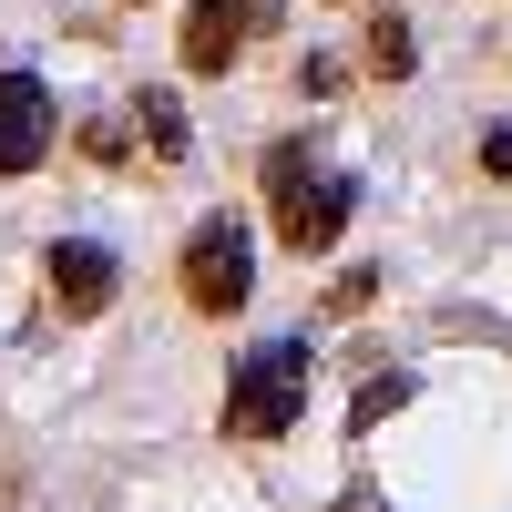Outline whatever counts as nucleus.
I'll use <instances>...</instances> for the list:
<instances>
[{
    "instance_id": "obj_1",
    "label": "nucleus",
    "mask_w": 512,
    "mask_h": 512,
    "mask_svg": "<svg viewBox=\"0 0 512 512\" xmlns=\"http://www.w3.org/2000/svg\"><path fill=\"white\" fill-rule=\"evenodd\" d=\"M308 379H318V349L308 338H256L226 379V441H287L297 420H308Z\"/></svg>"
},
{
    "instance_id": "obj_2",
    "label": "nucleus",
    "mask_w": 512,
    "mask_h": 512,
    "mask_svg": "<svg viewBox=\"0 0 512 512\" xmlns=\"http://www.w3.org/2000/svg\"><path fill=\"white\" fill-rule=\"evenodd\" d=\"M267 216H277V246L287 256H328L338 236H349V216H359V185L349 175H318L297 144H277L267 154Z\"/></svg>"
},
{
    "instance_id": "obj_3",
    "label": "nucleus",
    "mask_w": 512,
    "mask_h": 512,
    "mask_svg": "<svg viewBox=\"0 0 512 512\" xmlns=\"http://www.w3.org/2000/svg\"><path fill=\"white\" fill-rule=\"evenodd\" d=\"M175 287H185L195 318H236L246 297H256V236H246L236 216H205V226L185 236V256H175Z\"/></svg>"
},
{
    "instance_id": "obj_4",
    "label": "nucleus",
    "mask_w": 512,
    "mask_h": 512,
    "mask_svg": "<svg viewBox=\"0 0 512 512\" xmlns=\"http://www.w3.org/2000/svg\"><path fill=\"white\" fill-rule=\"evenodd\" d=\"M41 287H52V318L82 328V318H103V308H113L123 256H113L103 236H52V256H41Z\"/></svg>"
},
{
    "instance_id": "obj_5",
    "label": "nucleus",
    "mask_w": 512,
    "mask_h": 512,
    "mask_svg": "<svg viewBox=\"0 0 512 512\" xmlns=\"http://www.w3.org/2000/svg\"><path fill=\"white\" fill-rule=\"evenodd\" d=\"M256 31H277V0H185V72H236Z\"/></svg>"
},
{
    "instance_id": "obj_6",
    "label": "nucleus",
    "mask_w": 512,
    "mask_h": 512,
    "mask_svg": "<svg viewBox=\"0 0 512 512\" xmlns=\"http://www.w3.org/2000/svg\"><path fill=\"white\" fill-rule=\"evenodd\" d=\"M52 134H62V113L41 93V72H0V185L31 175V164L52 154Z\"/></svg>"
},
{
    "instance_id": "obj_7",
    "label": "nucleus",
    "mask_w": 512,
    "mask_h": 512,
    "mask_svg": "<svg viewBox=\"0 0 512 512\" xmlns=\"http://www.w3.org/2000/svg\"><path fill=\"white\" fill-rule=\"evenodd\" d=\"M123 113H134V134H144L154 164H185V103L175 93H144V103H123Z\"/></svg>"
},
{
    "instance_id": "obj_8",
    "label": "nucleus",
    "mask_w": 512,
    "mask_h": 512,
    "mask_svg": "<svg viewBox=\"0 0 512 512\" xmlns=\"http://www.w3.org/2000/svg\"><path fill=\"white\" fill-rule=\"evenodd\" d=\"M359 62H369L379 82H410V62H420L410 21H400V11H379V21H369V41H359Z\"/></svg>"
},
{
    "instance_id": "obj_9",
    "label": "nucleus",
    "mask_w": 512,
    "mask_h": 512,
    "mask_svg": "<svg viewBox=\"0 0 512 512\" xmlns=\"http://www.w3.org/2000/svg\"><path fill=\"white\" fill-rule=\"evenodd\" d=\"M400 400H410V369H379V379H369V390H359V410H349V431L369 441V431H379V420H390Z\"/></svg>"
},
{
    "instance_id": "obj_10",
    "label": "nucleus",
    "mask_w": 512,
    "mask_h": 512,
    "mask_svg": "<svg viewBox=\"0 0 512 512\" xmlns=\"http://www.w3.org/2000/svg\"><path fill=\"white\" fill-rule=\"evenodd\" d=\"M369 297H379V267H359V277H338V287H328V308H338V318H359Z\"/></svg>"
},
{
    "instance_id": "obj_11",
    "label": "nucleus",
    "mask_w": 512,
    "mask_h": 512,
    "mask_svg": "<svg viewBox=\"0 0 512 512\" xmlns=\"http://www.w3.org/2000/svg\"><path fill=\"white\" fill-rule=\"evenodd\" d=\"M482 175H492V185H512V123H502V134L482 144Z\"/></svg>"
},
{
    "instance_id": "obj_12",
    "label": "nucleus",
    "mask_w": 512,
    "mask_h": 512,
    "mask_svg": "<svg viewBox=\"0 0 512 512\" xmlns=\"http://www.w3.org/2000/svg\"><path fill=\"white\" fill-rule=\"evenodd\" d=\"M328 512H390V502H379V492H369V482H349V492H338V502H328Z\"/></svg>"
},
{
    "instance_id": "obj_13",
    "label": "nucleus",
    "mask_w": 512,
    "mask_h": 512,
    "mask_svg": "<svg viewBox=\"0 0 512 512\" xmlns=\"http://www.w3.org/2000/svg\"><path fill=\"white\" fill-rule=\"evenodd\" d=\"M123 11H144V0H123Z\"/></svg>"
}]
</instances>
